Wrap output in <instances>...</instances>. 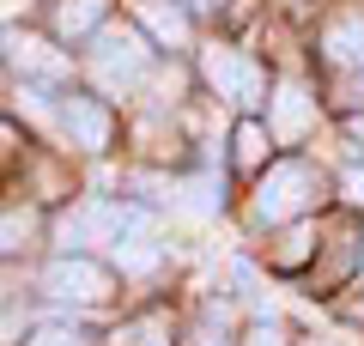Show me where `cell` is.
Wrapping results in <instances>:
<instances>
[{
  "mask_svg": "<svg viewBox=\"0 0 364 346\" xmlns=\"http://www.w3.org/2000/svg\"><path fill=\"white\" fill-rule=\"evenodd\" d=\"M146 346H164V340H152V334H146Z\"/></svg>",
  "mask_w": 364,
  "mask_h": 346,
  "instance_id": "21",
  "label": "cell"
},
{
  "mask_svg": "<svg viewBox=\"0 0 364 346\" xmlns=\"http://www.w3.org/2000/svg\"><path fill=\"white\" fill-rule=\"evenodd\" d=\"M146 67H152V49H146L140 31H128V25L97 31V43H91V79L104 91H134L146 79Z\"/></svg>",
  "mask_w": 364,
  "mask_h": 346,
  "instance_id": "2",
  "label": "cell"
},
{
  "mask_svg": "<svg viewBox=\"0 0 364 346\" xmlns=\"http://www.w3.org/2000/svg\"><path fill=\"white\" fill-rule=\"evenodd\" d=\"M231 146H237V164H243V170H261V164H267V128H261V122H243Z\"/></svg>",
  "mask_w": 364,
  "mask_h": 346,
  "instance_id": "14",
  "label": "cell"
},
{
  "mask_svg": "<svg viewBox=\"0 0 364 346\" xmlns=\"http://www.w3.org/2000/svg\"><path fill=\"white\" fill-rule=\"evenodd\" d=\"M267 103H273V134H279V140H298V134L316 122V98L298 85V79H286Z\"/></svg>",
  "mask_w": 364,
  "mask_h": 346,
  "instance_id": "9",
  "label": "cell"
},
{
  "mask_svg": "<svg viewBox=\"0 0 364 346\" xmlns=\"http://www.w3.org/2000/svg\"><path fill=\"white\" fill-rule=\"evenodd\" d=\"M358 316H364V304H358Z\"/></svg>",
  "mask_w": 364,
  "mask_h": 346,
  "instance_id": "22",
  "label": "cell"
},
{
  "mask_svg": "<svg viewBox=\"0 0 364 346\" xmlns=\"http://www.w3.org/2000/svg\"><path fill=\"white\" fill-rule=\"evenodd\" d=\"M128 219H134V206H116V201H85V206H73V213L55 225V243L73 256V249H85V243H109L116 249V237L128 231Z\"/></svg>",
  "mask_w": 364,
  "mask_h": 346,
  "instance_id": "5",
  "label": "cell"
},
{
  "mask_svg": "<svg viewBox=\"0 0 364 346\" xmlns=\"http://www.w3.org/2000/svg\"><path fill=\"white\" fill-rule=\"evenodd\" d=\"M18 340V328H13V316H0V346H13Z\"/></svg>",
  "mask_w": 364,
  "mask_h": 346,
  "instance_id": "19",
  "label": "cell"
},
{
  "mask_svg": "<svg viewBox=\"0 0 364 346\" xmlns=\"http://www.w3.org/2000/svg\"><path fill=\"white\" fill-rule=\"evenodd\" d=\"M182 346H225V322H219V316H200L195 328H188V340H182Z\"/></svg>",
  "mask_w": 364,
  "mask_h": 346,
  "instance_id": "16",
  "label": "cell"
},
{
  "mask_svg": "<svg viewBox=\"0 0 364 346\" xmlns=\"http://www.w3.org/2000/svg\"><path fill=\"white\" fill-rule=\"evenodd\" d=\"M43 292L61 298V304H109L116 273L97 268V261H85V256H61V261L43 268Z\"/></svg>",
  "mask_w": 364,
  "mask_h": 346,
  "instance_id": "4",
  "label": "cell"
},
{
  "mask_svg": "<svg viewBox=\"0 0 364 346\" xmlns=\"http://www.w3.org/2000/svg\"><path fill=\"white\" fill-rule=\"evenodd\" d=\"M200 73H207V85L219 91L225 103H237V110H255V103H267V73H261L249 55L225 49V43H213V49L200 55Z\"/></svg>",
  "mask_w": 364,
  "mask_h": 346,
  "instance_id": "3",
  "label": "cell"
},
{
  "mask_svg": "<svg viewBox=\"0 0 364 346\" xmlns=\"http://www.w3.org/2000/svg\"><path fill=\"white\" fill-rule=\"evenodd\" d=\"M116 261H122L128 273H140V268H152V261H158V237H152V219H146L140 206H134L128 231L116 237Z\"/></svg>",
  "mask_w": 364,
  "mask_h": 346,
  "instance_id": "10",
  "label": "cell"
},
{
  "mask_svg": "<svg viewBox=\"0 0 364 346\" xmlns=\"http://www.w3.org/2000/svg\"><path fill=\"white\" fill-rule=\"evenodd\" d=\"M346 201H358V206H364V164L346 177Z\"/></svg>",
  "mask_w": 364,
  "mask_h": 346,
  "instance_id": "18",
  "label": "cell"
},
{
  "mask_svg": "<svg viewBox=\"0 0 364 346\" xmlns=\"http://www.w3.org/2000/svg\"><path fill=\"white\" fill-rule=\"evenodd\" d=\"M243 346H286V334H279V322H255L243 334Z\"/></svg>",
  "mask_w": 364,
  "mask_h": 346,
  "instance_id": "17",
  "label": "cell"
},
{
  "mask_svg": "<svg viewBox=\"0 0 364 346\" xmlns=\"http://www.w3.org/2000/svg\"><path fill=\"white\" fill-rule=\"evenodd\" d=\"M31 237H37V213H25V206H13V213H0V256H13V249H25Z\"/></svg>",
  "mask_w": 364,
  "mask_h": 346,
  "instance_id": "13",
  "label": "cell"
},
{
  "mask_svg": "<svg viewBox=\"0 0 364 346\" xmlns=\"http://www.w3.org/2000/svg\"><path fill=\"white\" fill-rule=\"evenodd\" d=\"M61 122H67V134H73V146H85V152H104L109 146V110L97 98H67Z\"/></svg>",
  "mask_w": 364,
  "mask_h": 346,
  "instance_id": "8",
  "label": "cell"
},
{
  "mask_svg": "<svg viewBox=\"0 0 364 346\" xmlns=\"http://www.w3.org/2000/svg\"><path fill=\"white\" fill-rule=\"evenodd\" d=\"M104 6L109 0H61L55 6V31L61 37H91V31L104 25Z\"/></svg>",
  "mask_w": 364,
  "mask_h": 346,
  "instance_id": "12",
  "label": "cell"
},
{
  "mask_svg": "<svg viewBox=\"0 0 364 346\" xmlns=\"http://www.w3.org/2000/svg\"><path fill=\"white\" fill-rule=\"evenodd\" d=\"M31 346H85V334H79V328H61V322H43V328L31 334Z\"/></svg>",
  "mask_w": 364,
  "mask_h": 346,
  "instance_id": "15",
  "label": "cell"
},
{
  "mask_svg": "<svg viewBox=\"0 0 364 346\" xmlns=\"http://www.w3.org/2000/svg\"><path fill=\"white\" fill-rule=\"evenodd\" d=\"M140 25L152 31L164 49H182V43H188V13H182V6H164V0H140Z\"/></svg>",
  "mask_w": 364,
  "mask_h": 346,
  "instance_id": "11",
  "label": "cell"
},
{
  "mask_svg": "<svg viewBox=\"0 0 364 346\" xmlns=\"http://www.w3.org/2000/svg\"><path fill=\"white\" fill-rule=\"evenodd\" d=\"M322 55L340 73H364V13H334L322 31Z\"/></svg>",
  "mask_w": 364,
  "mask_h": 346,
  "instance_id": "7",
  "label": "cell"
},
{
  "mask_svg": "<svg viewBox=\"0 0 364 346\" xmlns=\"http://www.w3.org/2000/svg\"><path fill=\"white\" fill-rule=\"evenodd\" d=\"M0 55H6V67L25 79H43V85H61L67 79V55L49 49L43 37H31V31H0Z\"/></svg>",
  "mask_w": 364,
  "mask_h": 346,
  "instance_id": "6",
  "label": "cell"
},
{
  "mask_svg": "<svg viewBox=\"0 0 364 346\" xmlns=\"http://www.w3.org/2000/svg\"><path fill=\"white\" fill-rule=\"evenodd\" d=\"M316 201H322V170L286 158V164H267V177H261V189H255V219H261V225H279V219L310 213Z\"/></svg>",
  "mask_w": 364,
  "mask_h": 346,
  "instance_id": "1",
  "label": "cell"
},
{
  "mask_svg": "<svg viewBox=\"0 0 364 346\" xmlns=\"http://www.w3.org/2000/svg\"><path fill=\"white\" fill-rule=\"evenodd\" d=\"M304 346H334V340H304Z\"/></svg>",
  "mask_w": 364,
  "mask_h": 346,
  "instance_id": "20",
  "label": "cell"
}]
</instances>
